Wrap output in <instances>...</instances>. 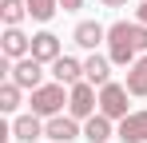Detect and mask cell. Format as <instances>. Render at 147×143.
Wrapping results in <instances>:
<instances>
[{"label": "cell", "instance_id": "1", "mask_svg": "<svg viewBox=\"0 0 147 143\" xmlns=\"http://www.w3.org/2000/svg\"><path fill=\"white\" fill-rule=\"evenodd\" d=\"M135 52H139V48H135V24H127V20L111 24V28H107V60L131 68V64H135Z\"/></svg>", "mask_w": 147, "mask_h": 143}, {"label": "cell", "instance_id": "2", "mask_svg": "<svg viewBox=\"0 0 147 143\" xmlns=\"http://www.w3.org/2000/svg\"><path fill=\"white\" fill-rule=\"evenodd\" d=\"M99 107V95H96V84L80 80L76 88H68V115L72 119H92Z\"/></svg>", "mask_w": 147, "mask_h": 143}, {"label": "cell", "instance_id": "3", "mask_svg": "<svg viewBox=\"0 0 147 143\" xmlns=\"http://www.w3.org/2000/svg\"><path fill=\"white\" fill-rule=\"evenodd\" d=\"M68 103V95H64V84H44V88H36L32 92V115H60V107Z\"/></svg>", "mask_w": 147, "mask_h": 143}, {"label": "cell", "instance_id": "4", "mask_svg": "<svg viewBox=\"0 0 147 143\" xmlns=\"http://www.w3.org/2000/svg\"><path fill=\"white\" fill-rule=\"evenodd\" d=\"M99 115L107 119H127V88L123 84H103L99 88Z\"/></svg>", "mask_w": 147, "mask_h": 143}, {"label": "cell", "instance_id": "5", "mask_svg": "<svg viewBox=\"0 0 147 143\" xmlns=\"http://www.w3.org/2000/svg\"><path fill=\"white\" fill-rule=\"evenodd\" d=\"M8 72H12V84H20V88H32V92H36V88H44V84H40V80H44V64H40V60H32V56L16 60Z\"/></svg>", "mask_w": 147, "mask_h": 143}, {"label": "cell", "instance_id": "6", "mask_svg": "<svg viewBox=\"0 0 147 143\" xmlns=\"http://www.w3.org/2000/svg\"><path fill=\"white\" fill-rule=\"evenodd\" d=\"M44 135H48L52 143H72V139H80L84 131H80V123H76L72 115H52L48 123H44Z\"/></svg>", "mask_w": 147, "mask_h": 143}, {"label": "cell", "instance_id": "7", "mask_svg": "<svg viewBox=\"0 0 147 143\" xmlns=\"http://www.w3.org/2000/svg\"><path fill=\"white\" fill-rule=\"evenodd\" d=\"M64 52H60V36L56 32H36L32 36V60H40V64H56Z\"/></svg>", "mask_w": 147, "mask_h": 143}, {"label": "cell", "instance_id": "8", "mask_svg": "<svg viewBox=\"0 0 147 143\" xmlns=\"http://www.w3.org/2000/svg\"><path fill=\"white\" fill-rule=\"evenodd\" d=\"M52 76H56V84L76 88V84L84 80V64H80V60H72V56H60V60L52 64Z\"/></svg>", "mask_w": 147, "mask_h": 143}, {"label": "cell", "instance_id": "9", "mask_svg": "<svg viewBox=\"0 0 147 143\" xmlns=\"http://www.w3.org/2000/svg\"><path fill=\"white\" fill-rule=\"evenodd\" d=\"M119 139L123 143H143L147 139V111H131L127 119H119Z\"/></svg>", "mask_w": 147, "mask_h": 143}, {"label": "cell", "instance_id": "10", "mask_svg": "<svg viewBox=\"0 0 147 143\" xmlns=\"http://www.w3.org/2000/svg\"><path fill=\"white\" fill-rule=\"evenodd\" d=\"M32 56V40L20 28H4V60H24Z\"/></svg>", "mask_w": 147, "mask_h": 143}, {"label": "cell", "instance_id": "11", "mask_svg": "<svg viewBox=\"0 0 147 143\" xmlns=\"http://www.w3.org/2000/svg\"><path fill=\"white\" fill-rule=\"evenodd\" d=\"M40 135H44L40 115H16V119H12V139H20V143H36Z\"/></svg>", "mask_w": 147, "mask_h": 143}, {"label": "cell", "instance_id": "12", "mask_svg": "<svg viewBox=\"0 0 147 143\" xmlns=\"http://www.w3.org/2000/svg\"><path fill=\"white\" fill-rule=\"evenodd\" d=\"M84 80L88 84H99V88L111 84V60L107 56H88L84 60Z\"/></svg>", "mask_w": 147, "mask_h": 143}, {"label": "cell", "instance_id": "13", "mask_svg": "<svg viewBox=\"0 0 147 143\" xmlns=\"http://www.w3.org/2000/svg\"><path fill=\"white\" fill-rule=\"evenodd\" d=\"M72 40H76L80 48H96L99 40H107V28H103V24H96V20H84V24H76Z\"/></svg>", "mask_w": 147, "mask_h": 143}, {"label": "cell", "instance_id": "14", "mask_svg": "<svg viewBox=\"0 0 147 143\" xmlns=\"http://www.w3.org/2000/svg\"><path fill=\"white\" fill-rule=\"evenodd\" d=\"M84 139L88 143H107L111 139V119L107 115H92L88 123H84Z\"/></svg>", "mask_w": 147, "mask_h": 143}, {"label": "cell", "instance_id": "15", "mask_svg": "<svg viewBox=\"0 0 147 143\" xmlns=\"http://www.w3.org/2000/svg\"><path fill=\"white\" fill-rule=\"evenodd\" d=\"M127 92L131 95H147V56H139L127 68Z\"/></svg>", "mask_w": 147, "mask_h": 143}, {"label": "cell", "instance_id": "16", "mask_svg": "<svg viewBox=\"0 0 147 143\" xmlns=\"http://www.w3.org/2000/svg\"><path fill=\"white\" fill-rule=\"evenodd\" d=\"M24 16H28V0H0V20H4V28H20Z\"/></svg>", "mask_w": 147, "mask_h": 143}, {"label": "cell", "instance_id": "17", "mask_svg": "<svg viewBox=\"0 0 147 143\" xmlns=\"http://www.w3.org/2000/svg\"><path fill=\"white\" fill-rule=\"evenodd\" d=\"M60 8V0H28V16L32 20H52Z\"/></svg>", "mask_w": 147, "mask_h": 143}, {"label": "cell", "instance_id": "18", "mask_svg": "<svg viewBox=\"0 0 147 143\" xmlns=\"http://www.w3.org/2000/svg\"><path fill=\"white\" fill-rule=\"evenodd\" d=\"M16 107H20V84L8 80V84L0 88V111H16Z\"/></svg>", "mask_w": 147, "mask_h": 143}, {"label": "cell", "instance_id": "19", "mask_svg": "<svg viewBox=\"0 0 147 143\" xmlns=\"http://www.w3.org/2000/svg\"><path fill=\"white\" fill-rule=\"evenodd\" d=\"M135 48L147 52V24H135Z\"/></svg>", "mask_w": 147, "mask_h": 143}, {"label": "cell", "instance_id": "20", "mask_svg": "<svg viewBox=\"0 0 147 143\" xmlns=\"http://www.w3.org/2000/svg\"><path fill=\"white\" fill-rule=\"evenodd\" d=\"M60 8L64 12H76V8H84V0H60Z\"/></svg>", "mask_w": 147, "mask_h": 143}, {"label": "cell", "instance_id": "21", "mask_svg": "<svg viewBox=\"0 0 147 143\" xmlns=\"http://www.w3.org/2000/svg\"><path fill=\"white\" fill-rule=\"evenodd\" d=\"M135 20H139V24H147V0L139 4V8H135Z\"/></svg>", "mask_w": 147, "mask_h": 143}, {"label": "cell", "instance_id": "22", "mask_svg": "<svg viewBox=\"0 0 147 143\" xmlns=\"http://www.w3.org/2000/svg\"><path fill=\"white\" fill-rule=\"evenodd\" d=\"M127 0H103V8H123Z\"/></svg>", "mask_w": 147, "mask_h": 143}]
</instances>
